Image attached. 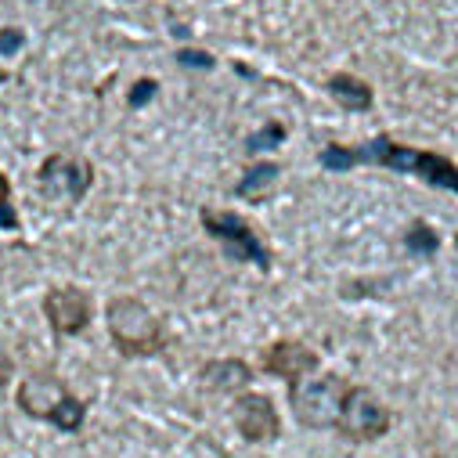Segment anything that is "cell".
Instances as JSON below:
<instances>
[{"mask_svg":"<svg viewBox=\"0 0 458 458\" xmlns=\"http://www.w3.org/2000/svg\"><path fill=\"white\" fill-rule=\"evenodd\" d=\"M278 166L275 163H257V166H250L246 170V177L235 184V195L239 199H250V202H257V199H264L275 184H278Z\"/></svg>","mask_w":458,"mask_h":458,"instance_id":"obj_13","label":"cell"},{"mask_svg":"<svg viewBox=\"0 0 458 458\" xmlns=\"http://www.w3.org/2000/svg\"><path fill=\"white\" fill-rule=\"evenodd\" d=\"M199 379H202V386H206L209 394H239V390L250 386L253 369H250L246 361H239V358H220V361L202 365Z\"/></svg>","mask_w":458,"mask_h":458,"instance_id":"obj_11","label":"cell"},{"mask_svg":"<svg viewBox=\"0 0 458 458\" xmlns=\"http://www.w3.org/2000/svg\"><path fill=\"white\" fill-rule=\"evenodd\" d=\"M12 379V358H8V351L0 347V386H4Z\"/></svg>","mask_w":458,"mask_h":458,"instance_id":"obj_21","label":"cell"},{"mask_svg":"<svg viewBox=\"0 0 458 458\" xmlns=\"http://www.w3.org/2000/svg\"><path fill=\"white\" fill-rule=\"evenodd\" d=\"M8 80V69H0V83H4Z\"/></svg>","mask_w":458,"mask_h":458,"instance_id":"obj_22","label":"cell"},{"mask_svg":"<svg viewBox=\"0 0 458 458\" xmlns=\"http://www.w3.org/2000/svg\"><path fill=\"white\" fill-rule=\"evenodd\" d=\"M156 90H159V83H156V80H148V76H145V80H138V83H134V90H131V108L148 105V101L156 98Z\"/></svg>","mask_w":458,"mask_h":458,"instance_id":"obj_18","label":"cell"},{"mask_svg":"<svg viewBox=\"0 0 458 458\" xmlns=\"http://www.w3.org/2000/svg\"><path fill=\"white\" fill-rule=\"evenodd\" d=\"M314 369H318V354H314L310 347H303V343L282 339V343H271V347L264 351V372L282 376V379H289V383L303 379V376L314 372Z\"/></svg>","mask_w":458,"mask_h":458,"instance_id":"obj_10","label":"cell"},{"mask_svg":"<svg viewBox=\"0 0 458 458\" xmlns=\"http://www.w3.org/2000/svg\"><path fill=\"white\" fill-rule=\"evenodd\" d=\"M339 429L351 440H376L390 429V411L379 404V397L365 386H351L347 404H343L339 415Z\"/></svg>","mask_w":458,"mask_h":458,"instance_id":"obj_7","label":"cell"},{"mask_svg":"<svg viewBox=\"0 0 458 458\" xmlns=\"http://www.w3.org/2000/svg\"><path fill=\"white\" fill-rule=\"evenodd\" d=\"M19 408L33 419L58 426L62 433H80L83 415H87V404L80 397H72L58 376H44V372L26 376L19 383Z\"/></svg>","mask_w":458,"mask_h":458,"instance_id":"obj_3","label":"cell"},{"mask_svg":"<svg viewBox=\"0 0 458 458\" xmlns=\"http://www.w3.org/2000/svg\"><path fill=\"white\" fill-rule=\"evenodd\" d=\"M328 94L347 108V112H369L372 108V87L351 72H335L328 80Z\"/></svg>","mask_w":458,"mask_h":458,"instance_id":"obj_12","label":"cell"},{"mask_svg":"<svg viewBox=\"0 0 458 458\" xmlns=\"http://www.w3.org/2000/svg\"><path fill=\"white\" fill-rule=\"evenodd\" d=\"M12 184H8V177L4 174H0V227H8V232H12V227H19V213L12 209Z\"/></svg>","mask_w":458,"mask_h":458,"instance_id":"obj_17","label":"cell"},{"mask_svg":"<svg viewBox=\"0 0 458 458\" xmlns=\"http://www.w3.org/2000/svg\"><path fill=\"white\" fill-rule=\"evenodd\" d=\"M404 242H408V250L419 253V257H433V253H437V232H433V227H426L422 220L408 227V239H404Z\"/></svg>","mask_w":458,"mask_h":458,"instance_id":"obj_14","label":"cell"},{"mask_svg":"<svg viewBox=\"0 0 458 458\" xmlns=\"http://www.w3.org/2000/svg\"><path fill=\"white\" fill-rule=\"evenodd\" d=\"M354 152V163H379V166H390L397 174H415L422 177L426 184L433 188H447L458 195V166L447 163L444 156L437 152H419V148H408V145H397L390 138H376L361 148H351Z\"/></svg>","mask_w":458,"mask_h":458,"instance_id":"obj_1","label":"cell"},{"mask_svg":"<svg viewBox=\"0 0 458 458\" xmlns=\"http://www.w3.org/2000/svg\"><path fill=\"white\" fill-rule=\"evenodd\" d=\"M232 419L250 444H267L282 433V419H278L271 397H264V394H242L232 408Z\"/></svg>","mask_w":458,"mask_h":458,"instance_id":"obj_9","label":"cell"},{"mask_svg":"<svg viewBox=\"0 0 458 458\" xmlns=\"http://www.w3.org/2000/svg\"><path fill=\"white\" fill-rule=\"evenodd\" d=\"M177 62L184 65V69H213V55H206V51H181L177 55Z\"/></svg>","mask_w":458,"mask_h":458,"instance_id":"obj_19","label":"cell"},{"mask_svg":"<svg viewBox=\"0 0 458 458\" xmlns=\"http://www.w3.org/2000/svg\"><path fill=\"white\" fill-rule=\"evenodd\" d=\"M282 138H285V127H282V123H267L264 131H257V134H250V138H246V152H250V156H257V152L278 148V145H282Z\"/></svg>","mask_w":458,"mask_h":458,"instance_id":"obj_15","label":"cell"},{"mask_svg":"<svg viewBox=\"0 0 458 458\" xmlns=\"http://www.w3.org/2000/svg\"><path fill=\"white\" fill-rule=\"evenodd\" d=\"M90 181H94V170H90V163L80 159V156H51V159L40 166V177H37L44 199L65 202V206H69V202H80V199L87 195Z\"/></svg>","mask_w":458,"mask_h":458,"instance_id":"obj_6","label":"cell"},{"mask_svg":"<svg viewBox=\"0 0 458 458\" xmlns=\"http://www.w3.org/2000/svg\"><path fill=\"white\" fill-rule=\"evenodd\" d=\"M347 394H351V386H347V379H339V376H303V379L289 383L293 415L307 429H332V426H339Z\"/></svg>","mask_w":458,"mask_h":458,"instance_id":"obj_4","label":"cell"},{"mask_svg":"<svg viewBox=\"0 0 458 458\" xmlns=\"http://www.w3.org/2000/svg\"><path fill=\"white\" fill-rule=\"evenodd\" d=\"M108 335L123 358H152L163 351V325L159 318L134 296H116L105 310Z\"/></svg>","mask_w":458,"mask_h":458,"instance_id":"obj_2","label":"cell"},{"mask_svg":"<svg viewBox=\"0 0 458 458\" xmlns=\"http://www.w3.org/2000/svg\"><path fill=\"white\" fill-rule=\"evenodd\" d=\"M199 220H202V227L213 235V239H220L224 246H227V257L232 260H253L260 271H267L271 267V253H267V246L257 239V232L253 227L239 216V213H227V209H202L199 213Z\"/></svg>","mask_w":458,"mask_h":458,"instance_id":"obj_5","label":"cell"},{"mask_svg":"<svg viewBox=\"0 0 458 458\" xmlns=\"http://www.w3.org/2000/svg\"><path fill=\"white\" fill-rule=\"evenodd\" d=\"M22 40H26V37H22L19 30H12V26L0 30V55H15V51L22 47Z\"/></svg>","mask_w":458,"mask_h":458,"instance_id":"obj_20","label":"cell"},{"mask_svg":"<svg viewBox=\"0 0 458 458\" xmlns=\"http://www.w3.org/2000/svg\"><path fill=\"white\" fill-rule=\"evenodd\" d=\"M90 296L87 289H76V285H58L44 296V314L51 321V328L58 335H76L90 325Z\"/></svg>","mask_w":458,"mask_h":458,"instance_id":"obj_8","label":"cell"},{"mask_svg":"<svg viewBox=\"0 0 458 458\" xmlns=\"http://www.w3.org/2000/svg\"><path fill=\"white\" fill-rule=\"evenodd\" d=\"M321 166H325V170L343 174V170H351V166H354V152H351V148L332 145V148H325V152H321Z\"/></svg>","mask_w":458,"mask_h":458,"instance_id":"obj_16","label":"cell"}]
</instances>
